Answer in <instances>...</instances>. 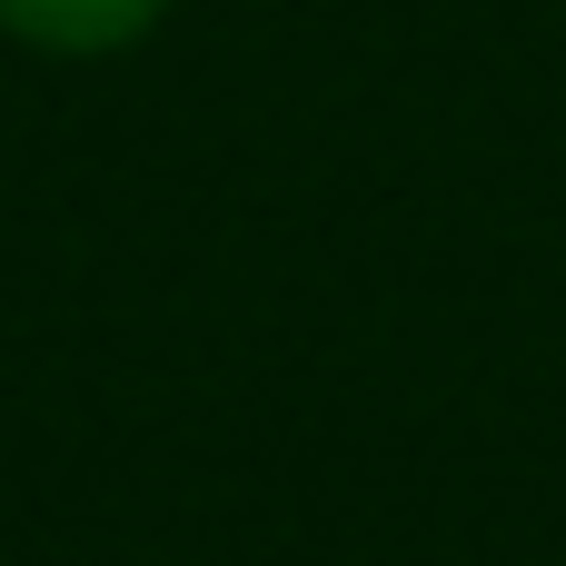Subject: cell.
Listing matches in <instances>:
<instances>
[{
    "mask_svg": "<svg viewBox=\"0 0 566 566\" xmlns=\"http://www.w3.org/2000/svg\"><path fill=\"white\" fill-rule=\"evenodd\" d=\"M159 10L169 0H0V30L60 60H99V50H129Z\"/></svg>",
    "mask_w": 566,
    "mask_h": 566,
    "instance_id": "cell-1",
    "label": "cell"
}]
</instances>
